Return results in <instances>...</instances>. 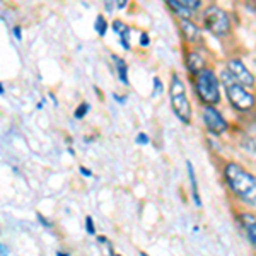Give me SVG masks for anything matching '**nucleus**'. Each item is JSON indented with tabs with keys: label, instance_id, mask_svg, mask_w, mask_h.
Masks as SVG:
<instances>
[{
	"label": "nucleus",
	"instance_id": "15",
	"mask_svg": "<svg viewBox=\"0 0 256 256\" xmlns=\"http://www.w3.org/2000/svg\"><path fill=\"white\" fill-rule=\"evenodd\" d=\"M96 31H98L99 36L106 34V20L102 16H98V19H96Z\"/></svg>",
	"mask_w": 256,
	"mask_h": 256
},
{
	"label": "nucleus",
	"instance_id": "7",
	"mask_svg": "<svg viewBox=\"0 0 256 256\" xmlns=\"http://www.w3.org/2000/svg\"><path fill=\"white\" fill-rule=\"evenodd\" d=\"M204 120H205V125L212 134H224L227 130V123L226 120L222 118V114L218 113L217 110H214L212 106H207L204 111Z\"/></svg>",
	"mask_w": 256,
	"mask_h": 256
},
{
	"label": "nucleus",
	"instance_id": "17",
	"mask_svg": "<svg viewBox=\"0 0 256 256\" xmlns=\"http://www.w3.org/2000/svg\"><path fill=\"white\" fill-rule=\"evenodd\" d=\"M181 2L184 4V6H188L190 9H198V7H200V2L202 0H181Z\"/></svg>",
	"mask_w": 256,
	"mask_h": 256
},
{
	"label": "nucleus",
	"instance_id": "5",
	"mask_svg": "<svg viewBox=\"0 0 256 256\" xmlns=\"http://www.w3.org/2000/svg\"><path fill=\"white\" fill-rule=\"evenodd\" d=\"M204 22L207 26V30L212 32L217 38H222V36L229 34L230 30V22L227 14L218 7H208L204 14Z\"/></svg>",
	"mask_w": 256,
	"mask_h": 256
},
{
	"label": "nucleus",
	"instance_id": "20",
	"mask_svg": "<svg viewBox=\"0 0 256 256\" xmlns=\"http://www.w3.org/2000/svg\"><path fill=\"white\" fill-rule=\"evenodd\" d=\"M116 7H118V9H125V7H126V0H116Z\"/></svg>",
	"mask_w": 256,
	"mask_h": 256
},
{
	"label": "nucleus",
	"instance_id": "9",
	"mask_svg": "<svg viewBox=\"0 0 256 256\" xmlns=\"http://www.w3.org/2000/svg\"><path fill=\"white\" fill-rule=\"evenodd\" d=\"M180 26H181V31H183L184 38H186L188 41H192V43H193V41L198 40V36H200V32H198V28L190 19H181Z\"/></svg>",
	"mask_w": 256,
	"mask_h": 256
},
{
	"label": "nucleus",
	"instance_id": "22",
	"mask_svg": "<svg viewBox=\"0 0 256 256\" xmlns=\"http://www.w3.org/2000/svg\"><path fill=\"white\" fill-rule=\"evenodd\" d=\"M147 137H146V135H138V142H144V144H146L147 142Z\"/></svg>",
	"mask_w": 256,
	"mask_h": 256
},
{
	"label": "nucleus",
	"instance_id": "4",
	"mask_svg": "<svg viewBox=\"0 0 256 256\" xmlns=\"http://www.w3.org/2000/svg\"><path fill=\"white\" fill-rule=\"evenodd\" d=\"M196 92L200 99L207 104H216L220 99V92H218V80L210 68H202L196 74Z\"/></svg>",
	"mask_w": 256,
	"mask_h": 256
},
{
	"label": "nucleus",
	"instance_id": "12",
	"mask_svg": "<svg viewBox=\"0 0 256 256\" xmlns=\"http://www.w3.org/2000/svg\"><path fill=\"white\" fill-rule=\"evenodd\" d=\"M186 67L190 72L193 74H198L202 68H204V58H202L198 53H190L186 56Z\"/></svg>",
	"mask_w": 256,
	"mask_h": 256
},
{
	"label": "nucleus",
	"instance_id": "21",
	"mask_svg": "<svg viewBox=\"0 0 256 256\" xmlns=\"http://www.w3.org/2000/svg\"><path fill=\"white\" fill-rule=\"evenodd\" d=\"M142 38H140V44H144V46H147L148 44V38H147V34H140Z\"/></svg>",
	"mask_w": 256,
	"mask_h": 256
},
{
	"label": "nucleus",
	"instance_id": "8",
	"mask_svg": "<svg viewBox=\"0 0 256 256\" xmlns=\"http://www.w3.org/2000/svg\"><path fill=\"white\" fill-rule=\"evenodd\" d=\"M241 222H242V227H244L248 238H250L251 244L256 248V217H253L251 214H242Z\"/></svg>",
	"mask_w": 256,
	"mask_h": 256
},
{
	"label": "nucleus",
	"instance_id": "18",
	"mask_svg": "<svg viewBox=\"0 0 256 256\" xmlns=\"http://www.w3.org/2000/svg\"><path fill=\"white\" fill-rule=\"evenodd\" d=\"M154 96H159L160 94V90H162V84H160V80L158 79V77H156L154 79Z\"/></svg>",
	"mask_w": 256,
	"mask_h": 256
},
{
	"label": "nucleus",
	"instance_id": "11",
	"mask_svg": "<svg viewBox=\"0 0 256 256\" xmlns=\"http://www.w3.org/2000/svg\"><path fill=\"white\" fill-rule=\"evenodd\" d=\"M113 30L120 34L123 46H125L126 50H130V41H128V38H130V28H128L126 24H123L122 20H114V22H113Z\"/></svg>",
	"mask_w": 256,
	"mask_h": 256
},
{
	"label": "nucleus",
	"instance_id": "1",
	"mask_svg": "<svg viewBox=\"0 0 256 256\" xmlns=\"http://www.w3.org/2000/svg\"><path fill=\"white\" fill-rule=\"evenodd\" d=\"M224 174L234 195L246 204H256V178L253 174H250L238 164H227Z\"/></svg>",
	"mask_w": 256,
	"mask_h": 256
},
{
	"label": "nucleus",
	"instance_id": "14",
	"mask_svg": "<svg viewBox=\"0 0 256 256\" xmlns=\"http://www.w3.org/2000/svg\"><path fill=\"white\" fill-rule=\"evenodd\" d=\"M113 60H114V67H116V70H118L120 79H122V82H125V84H126V82H128L126 80V64L116 55H113Z\"/></svg>",
	"mask_w": 256,
	"mask_h": 256
},
{
	"label": "nucleus",
	"instance_id": "10",
	"mask_svg": "<svg viewBox=\"0 0 256 256\" xmlns=\"http://www.w3.org/2000/svg\"><path fill=\"white\" fill-rule=\"evenodd\" d=\"M166 2H168V6L174 10L176 16H180L181 19H190V16H192V9H190L188 6H184L181 0H166Z\"/></svg>",
	"mask_w": 256,
	"mask_h": 256
},
{
	"label": "nucleus",
	"instance_id": "16",
	"mask_svg": "<svg viewBox=\"0 0 256 256\" xmlns=\"http://www.w3.org/2000/svg\"><path fill=\"white\" fill-rule=\"evenodd\" d=\"M89 111V104H86V102H82L79 106V110L76 111V118H84V114Z\"/></svg>",
	"mask_w": 256,
	"mask_h": 256
},
{
	"label": "nucleus",
	"instance_id": "6",
	"mask_svg": "<svg viewBox=\"0 0 256 256\" xmlns=\"http://www.w3.org/2000/svg\"><path fill=\"white\" fill-rule=\"evenodd\" d=\"M227 70L232 74V77L239 82V84L246 86V88L254 86V77L251 76V72L246 68V65L242 64L241 60H229V64H227Z\"/></svg>",
	"mask_w": 256,
	"mask_h": 256
},
{
	"label": "nucleus",
	"instance_id": "23",
	"mask_svg": "<svg viewBox=\"0 0 256 256\" xmlns=\"http://www.w3.org/2000/svg\"><path fill=\"white\" fill-rule=\"evenodd\" d=\"M80 171L84 172L86 176H90V171H88V169H84V168H80Z\"/></svg>",
	"mask_w": 256,
	"mask_h": 256
},
{
	"label": "nucleus",
	"instance_id": "2",
	"mask_svg": "<svg viewBox=\"0 0 256 256\" xmlns=\"http://www.w3.org/2000/svg\"><path fill=\"white\" fill-rule=\"evenodd\" d=\"M222 80H224V84H226L227 98H229L230 104H232L234 108L239 110V111H246V110L253 108L254 96L248 92V90H244L242 84H239V82L234 79L232 74H230L229 70H227V72L224 70V74H222Z\"/></svg>",
	"mask_w": 256,
	"mask_h": 256
},
{
	"label": "nucleus",
	"instance_id": "3",
	"mask_svg": "<svg viewBox=\"0 0 256 256\" xmlns=\"http://www.w3.org/2000/svg\"><path fill=\"white\" fill-rule=\"evenodd\" d=\"M169 90H171V106L174 110L176 116L181 122L188 123L192 120V106H190V101L186 98V88H184V84L178 77V74H172L171 89Z\"/></svg>",
	"mask_w": 256,
	"mask_h": 256
},
{
	"label": "nucleus",
	"instance_id": "19",
	"mask_svg": "<svg viewBox=\"0 0 256 256\" xmlns=\"http://www.w3.org/2000/svg\"><path fill=\"white\" fill-rule=\"evenodd\" d=\"M86 226H88V227H86V229H88V232H89V234H94V224H92V218H90V217L86 218Z\"/></svg>",
	"mask_w": 256,
	"mask_h": 256
},
{
	"label": "nucleus",
	"instance_id": "13",
	"mask_svg": "<svg viewBox=\"0 0 256 256\" xmlns=\"http://www.w3.org/2000/svg\"><path fill=\"white\" fill-rule=\"evenodd\" d=\"M188 166V176H190V183H192V192H193V200H195V205L200 207L202 202H200V195H198V186H196V180H195V171H193L192 162L186 164Z\"/></svg>",
	"mask_w": 256,
	"mask_h": 256
}]
</instances>
